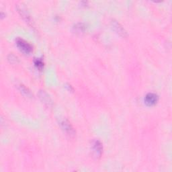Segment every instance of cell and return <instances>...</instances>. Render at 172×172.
I'll return each mask as SVG.
<instances>
[{
  "label": "cell",
  "instance_id": "8992f818",
  "mask_svg": "<svg viewBox=\"0 0 172 172\" xmlns=\"http://www.w3.org/2000/svg\"><path fill=\"white\" fill-rule=\"evenodd\" d=\"M39 96H40V98L41 99L42 102L45 105L50 106L52 104L51 99L50 98V97L48 96V94L44 91H40L39 93Z\"/></svg>",
  "mask_w": 172,
  "mask_h": 172
},
{
  "label": "cell",
  "instance_id": "9c48e42d",
  "mask_svg": "<svg viewBox=\"0 0 172 172\" xmlns=\"http://www.w3.org/2000/svg\"><path fill=\"white\" fill-rule=\"evenodd\" d=\"M34 65L40 71H41L43 69V68L44 67V63L42 60H40V58H37V59H36L34 61Z\"/></svg>",
  "mask_w": 172,
  "mask_h": 172
},
{
  "label": "cell",
  "instance_id": "52a82bcc",
  "mask_svg": "<svg viewBox=\"0 0 172 172\" xmlns=\"http://www.w3.org/2000/svg\"><path fill=\"white\" fill-rule=\"evenodd\" d=\"M18 12L20 13L22 17L26 21V22H28V23H31L32 22H31L30 17L28 15V12H27L23 8L18 7Z\"/></svg>",
  "mask_w": 172,
  "mask_h": 172
},
{
  "label": "cell",
  "instance_id": "5b68a950",
  "mask_svg": "<svg viewBox=\"0 0 172 172\" xmlns=\"http://www.w3.org/2000/svg\"><path fill=\"white\" fill-rule=\"evenodd\" d=\"M111 23H112V26L113 29L115 30V32L116 33H118L119 35H120L121 37H125L127 35V34H126V32L125 31V30L124 29L123 27L117 21L113 20Z\"/></svg>",
  "mask_w": 172,
  "mask_h": 172
},
{
  "label": "cell",
  "instance_id": "6da1fadb",
  "mask_svg": "<svg viewBox=\"0 0 172 172\" xmlns=\"http://www.w3.org/2000/svg\"><path fill=\"white\" fill-rule=\"evenodd\" d=\"M16 44L20 51L26 54V55L30 54L33 51V47H32L29 43L26 42L23 39L18 38L16 40Z\"/></svg>",
  "mask_w": 172,
  "mask_h": 172
},
{
  "label": "cell",
  "instance_id": "ba28073f",
  "mask_svg": "<svg viewBox=\"0 0 172 172\" xmlns=\"http://www.w3.org/2000/svg\"><path fill=\"white\" fill-rule=\"evenodd\" d=\"M19 89L20 91L22 93L24 94V95H26V96H31V93L28 90V88H26L24 85H19Z\"/></svg>",
  "mask_w": 172,
  "mask_h": 172
},
{
  "label": "cell",
  "instance_id": "277c9868",
  "mask_svg": "<svg viewBox=\"0 0 172 172\" xmlns=\"http://www.w3.org/2000/svg\"><path fill=\"white\" fill-rule=\"evenodd\" d=\"M92 147L94 155L96 157H100L103 152V146L102 143L98 140H96V141H93Z\"/></svg>",
  "mask_w": 172,
  "mask_h": 172
},
{
  "label": "cell",
  "instance_id": "30bf717a",
  "mask_svg": "<svg viewBox=\"0 0 172 172\" xmlns=\"http://www.w3.org/2000/svg\"><path fill=\"white\" fill-rule=\"evenodd\" d=\"M8 60L10 61V63H16L18 62V58L13 55H10L8 57Z\"/></svg>",
  "mask_w": 172,
  "mask_h": 172
},
{
  "label": "cell",
  "instance_id": "3957f363",
  "mask_svg": "<svg viewBox=\"0 0 172 172\" xmlns=\"http://www.w3.org/2000/svg\"><path fill=\"white\" fill-rule=\"evenodd\" d=\"M159 100V97L154 93H149L144 98V103L149 106H155Z\"/></svg>",
  "mask_w": 172,
  "mask_h": 172
},
{
  "label": "cell",
  "instance_id": "8fae6325",
  "mask_svg": "<svg viewBox=\"0 0 172 172\" xmlns=\"http://www.w3.org/2000/svg\"><path fill=\"white\" fill-rule=\"evenodd\" d=\"M75 29L78 33H82V32H84L85 30V27L82 24H79L78 26H76Z\"/></svg>",
  "mask_w": 172,
  "mask_h": 172
},
{
  "label": "cell",
  "instance_id": "7a4b0ae2",
  "mask_svg": "<svg viewBox=\"0 0 172 172\" xmlns=\"http://www.w3.org/2000/svg\"><path fill=\"white\" fill-rule=\"evenodd\" d=\"M60 125L62 129L70 137H74L75 134V131L73 126L71 124L69 121L67 120H62L60 122Z\"/></svg>",
  "mask_w": 172,
  "mask_h": 172
}]
</instances>
